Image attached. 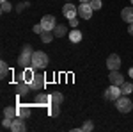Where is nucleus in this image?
<instances>
[{
	"mask_svg": "<svg viewBox=\"0 0 133 132\" xmlns=\"http://www.w3.org/2000/svg\"><path fill=\"white\" fill-rule=\"evenodd\" d=\"M48 62H50V59H48V55L44 52L37 50L32 54V68L34 70H44L48 66Z\"/></svg>",
	"mask_w": 133,
	"mask_h": 132,
	"instance_id": "f257e3e1",
	"label": "nucleus"
},
{
	"mask_svg": "<svg viewBox=\"0 0 133 132\" xmlns=\"http://www.w3.org/2000/svg\"><path fill=\"white\" fill-rule=\"evenodd\" d=\"M32 54H34V50H32L30 45H25L21 48V54H20V57H18V66L20 68H29V66H32Z\"/></svg>",
	"mask_w": 133,
	"mask_h": 132,
	"instance_id": "f03ea898",
	"label": "nucleus"
},
{
	"mask_svg": "<svg viewBox=\"0 0 133 132\" xmlns=\"http://www.w3.org/2000/svg\"><path fill=\"white\" fill-rule=\"evenodd\" d=\"M115 107H117V111L126 114V112H130L133 109V102L128 98V95H123V96H119L117 100H115Z\"/></svg>",
	"mask_w": 133,
	"mask_h": 132,
	"instance_id": "7ed1b4c3",
	"label": "nucleus"
},
{
	"mask_svg": "<svg viewBox=\"0 0 133 132\" xmlns=\"http://www.w3.org/2000/svg\"><path fill=\"white\" fill-rule=\"evenodd\" d=\"M119 96H123V91H121V86H115V84H110V88L105 89V100L108 102H115Z\"/></svg>",
	"mask_w": 133,
	"mask_h": 132,
	"instance_id": "20e7f679",
	"label": "nucleus"
},
{
	"mask_svg": "<svg viewBox=\"0 0 133 132\" xmlns=\"http://www.w3.org/2000/svg\"><path fill=\"white\" fill-rule=\"evenodd\" d=\"M30 86H32V91H41L43 88L46 86V77H44V75H39V73H36L34 79H32V82H30Z\"/></svg>",
	"mask_w": 133,
	"mask_h": 132,
	"instance_id": "39448f33",
	"label": "nucleus"
},
{
	"mask_svg": "<svg viewBox=\"0 0 133 132\" xmlns=\"http://www.w3.org/2000/svg\"><path fill=\"white\" fill-rule=\"evenodd\" d=\"M92 7H91V4L89 2H80V5H78V14L82 16L83 20H91V16H92Z\"/></svg>",
	"mask_w": 133,
	"mask_h": 132,
	"instance_id": "423d86ee",
	"label": "nucleus"
},
{
	"mask_svg": "<svg viewBox=\"0 0 133 132\" xmlns=\"http://www.w3.org/2000/svg\"><path fill=\"white\" fill-rule=\"evenodd\" d=\"M121 64H123V62H121V57H119L117 54H110V55H108V59H107V68H108L110 71L119 70Z\"/></svg>",
	"mask_w": 133,
	"mask_h": 132,
	"instance_id": "0eeeda50",
	"label": "nucleus"
},
{
	"mask_svg": "<svg viewBox=\"0 0 133 132\" xmlns=\"http://www.w3.org/2000/svg\"><path fill=\"white\" fill-rule=\"evenodd\" d=\"M41 25L44 31H53L55 27H57V21H55V16H51V14H44L41 18Z\"/></svg>",
	"mask_w": 133,
	"mask_h": 132,
	"instance_id": "6e6552de",
	"label": "nucleus"
},
{
	"mask_svg": "<svg viewBox=\"0 0 133 132\" xmlns=\"http://www.w3.org/2000/svg\"><path fill=\"white\" fill-rule=\"evenodd\" d=\"M11 130H12V132H25V130H27V123H25V118H21V116H16V118L12 120Z\"/></svg>",
	"mask_w": 133,
	"mask_h": 132,
	"instance_id": "1a4fd4ad",
	"label": "nucleus"
},
{
	"mask_svg": "<svg viewBox=\"0 0 133 132\" xmlns=\"http://www.w3.org/2000/svg\"><path fill=\"white\" fill-rule=\"evenodd\" d=\"M62 14H64L68 20H71V18H75V16L78 14V7H75L71 2H66V5L62 7Z\"/></svg>",
	"mask_w": 133,
	"mask_h": 132,
	"instance_id": "9d476101",
	"label": "nucleus"
},
{
	"mask_svg": "<svg viewBox=\"0 0 133 132\" xmlns=\"http://www.w3.org/2000/svg\"><path fill=\"white\" fill-rule=\"evenodd\" d=\"M36 104L41 105V107H50L51 105V95H46V93L36 95Z\"/></svg>",
	"mask_w": 133,
	"mask_h": 132,
	"instance_id": "9b49d317",
	"label": "nucleus"
},
{
	"mask_svg": "<svg viewBox=\"0 0 133 132\" xmlns=\"http://www.w3.org/2000/svg\"><path fill=\"white\" fill-rule=\"evenodd\" d=\"M29 91H32V86H30V82L20 81L18 84H16V93H18V96H23V95H27Z\"/></svg>",
	"mask_w": 133,
	"mask_h": 132,
	"instance_id": "f8f14e48",
	"label": "nucleus"
},
{
	"mask_svg": "<svg viewBox=\"0 0 133 132\" xmlns=\"http://www.w3.org/2000/svg\"><path fill=\"white\" fill-rule=\"evenodd\" d=\"M108 79H110V84H115V86H121L124 82V77L119 73V70H112L110 75H108Z\"/></svg>",
	"mask_w": 133,
	"mask_h": 132,
	"instance_id": "ddd939ff",
	"label": "nucleus"
},
{
	"mask_svg": "<svg viewBox=\"0 0 133 132\" xmlns=\"http://www.w3.org/2000/svg\"><path fill=\"white\" fill-rule=\"evenodd\" d=\"M16 109H18V116H21V118H30V114H32V109H30V105H25V104H18L16 105Z\"/></svg>",
	"mask_w": 133,
	"mask_h": 132,
	"instance_id": "4468645a",
	"label": "nucleus"
},
{
	"mask_svg": "<svg viewBox=\"0 0 133 132\" xmlns=\"http://www.w3.org/2000/svg\"><path fill=\"white\" fill-rule=\"evenodd\" d=\"M34 75H36V71H34V68H32V66H29V68H23V71H21V75H20V81L32 82Z\"/></svg>",
	"mask_w": 133,
	"mask_h": 132,
	"instance_id": "2eb2a0df",
	"label": "nucleus"
},
{
	"mask_svg": "<svg viewBox=\"0 0 133 132\" xmlns=\"http://www.w3.org/2000/svg\"><path fill=\"white\" fill-rule=\"evenodd\" d=\"M121 18H123L128 25L130 23H133V5H130V7H124L123 11H121Z\"/></svg>",
	"mask_w": 133,
	"mask_h": 132,
	"instance_id": "dca6fc26",
	"label": "nucleus"
},
{
	"mask_svg": "<svg viewBox=\"0 0 133 132\" xmlns=\"http://www.w3.org/2000/svg\"><path fill=\"white\" fill-rule=\"evenodd\" d=\"M4 116H7V118H16V116H18L16 105H7V107H4Z\"/></svg>",
	"mask_w": 133,
	"mask_h": 132,
	"instance_id": "f3484780",
	"label": "nucleus"
},
{
	"mask_svg": "<svg viewBox=\"0 0 133 132\" xmlns=\"http://www.w3.org/2000/svg\"><path fill=\"white\" fill-rule=\"evenodd\" d=\"M53 34H55V38H62V36L68 34V27H66V25H57V27L53 29Z\"/></svg>",
	"mask_w": 133,
	"mask_h": 132,
	"instance_id": "a211bd4d",
	"label": "nucleus"
},
{
	"mask_svg": "<svg viewBox=\"0 0 133 132\" xmlns=\"http://www.w3.org/2000/svg\"><path fill=\"white\" fill-rule=\"evenodd\" d=\"M69 39H71L73 43H78V41H82V32L78 31V29H73V31L69 32Z\"/></svg>",
	"mask_w": 133,
	"mask_h": 132,
	"instance_id": "6ab92c4d",
	"label": "nucleus"
},
{
	"mask_svg": "<svg viewBox=\"0 0 133 132\" xmlns=\"http://www.w3.org/2000/svg\"><path fill=\"white\" fill-rule=\"evenodd\" d=\"M48 114H50L51 118L59 116V114H61V107H59V104H51L50 107H48Z\"/></svg>",
	"mask_w": 133,
	"mask_h": 132,
	"instance_id": "aec40b11",
	"label": "nucleus"
},
{
	"mask_svg": "<svg viewBox=\"0 0 133 132\" xmlns=\"http://www.w3.org/2000/svg\"><path fill=\"white\" fill-rule=\"evenodd\" d=\"M62 102H64V95H62V93H59V91L51 93V104H59V105H61Z\"/></svg>",
	"mask_w": 133,
	"mask_h": 132,
	"instance_id": "412c9836",
	"label": "nucleus"
},
{
	"mask_svg": "<svg viewBox=\"0 0 133 132\" xmlns=\"http://www.w3.org/2000/svg\"><path fill=\"white\" fill-rule=\"evenodd\" d=\"M53 31H43V34H41V41L43 43H50L51 39H53Z\"/></svg>",
	"mask_w": 133,
	"mask_h": 132,
	"instance_id": "4be33fe9",
	"label": "nucleus"
},
{
	"mask_svg": "<svg viewBox=\"0 0 133 132\" xmlns=\"http://www.w3.org/2000/svg\"><path fill=\"white\" fill-rule=\"evenodd\" d=\"M121 91H123V95H130V93L133 91V84L124 81L123 84H121Z\"/></svg>",
	"mask_w": 133,
	"mask_h": 132,
	"instance_id": "5701e85b",
	"label": "nucleus"
},
{
	"mask_svg": "<svg viewBox=\"0 0 133 132\" xmlns=\"http://www.w3.org/2000/svg\"><path fill=\"white\" fill-rule=\"evenodd\" d=\"M7 73H9V64H7L5 61H2V62H0V77H2V79H5V77H7Z\"/></svg>",
	"mask_w": 133,
	"mask_h": 132,
	"instance_id": "b1692460",
	"label": "nucleus"
},
{
	"mask_svg": "<svg viewBox=\"0 0 133 132\" xmlns=\"http://www.w3.org/2000/svg\"><path fill=\"white\" fill-rule=\"evenodd\" d=\"M94 130V123L91 120H87V122H83V125L80 127V132H92Z\"/></svg>",
	"mask_w": 133,
	"mask_h": 132,
	"instance_id": "393cba45",
	"label": "nucleus"
},
{
	"mask_svg": "<svg viewBox=\"0 0 133 132\" xmlns=\"http://www.w3.org/2000/svg\"><path fill=\"white\" fill-rule=\"evenodd\" d=\"M89 4H91V7H92L94 11H99V9L103 7V2H101V0H91Z\"/></svg>",
	"mask_w": 133,
	"mask_h": 132,
	"instance_id": "a878e982",
	"label": "nucleus"
},
{
	"mask_svg": "<svg viewBox=\"0 0 133 132\" xmlns=\"http://www.w3.org/2000/svg\"><path fill=\"white\" fill-rule=\"evenodd\" d=\"M0 9H2V13H9L11 9H12V5H11V2H2V5H0Z\"/></svg>",
	"mask_w": 133,
	"mask_h": 132,
	"instance_id": "bb28decb",
	"label": "nucleus"
},
{
	"mask_svg": "<svg viewBox=\"0 0 133 132\" xmlns=\"http://www.w3.org/2000/svg\"><path fill=\"white\" fill-rule=\"evenodd\" d=\"M12 120H14V118H7V116H4V120H2V127H5V129H11V125H12Z\"/></svg>",
	"mask_w": 133,
	"mask_h": 132,
	"instance_id": "cd10ccee",
	"label": "nucleus"
},
{
	"mask_svg": "<svg viewBox=\"0 0 133 132\" xmlns=\"http://www.w3.org/2000/svg\"><path fill=\"white\" fill-rule=\"evenodd\" d=\"M29 5H30L29 2H21V4H18V5H16V11H18V13H21L23 9H27Z\"/></svg>",
	"mask_w": 133,
	"mask_h": 132,
	"instance_id": "c85d7f7f",
	"label": "nucleus"
},
{
	"mask_svg": "<svg viewBox=\"0 0 133 132\" xmlns=\"http://www.w3.org/2000/svg\"><path fill=\"white\" fill-rule=\"evenodd\" d=\"M43 31H44V29H43V25H41V23H39V25H34V32H36V34H39V36H41Z\"/></svg>",
	"mask_w": 133,
	"mask_h": 132,
	"instance_id": "c756f323",
	"label": "nucleus"
},
{
	"mask_svg": "<svg viewBox=\"0 0 133 132\" xmlns=\"http://www.w3.org/2000/svg\"><path fill=\"white\" fill-rule=\"evenodd\" d=\"M69 25H71L73 29H76V27H78V20H76V16H75V18H71V20H69Z\"/></svg>",
	"mask_w": 133,
	"mask_h": 132,
	"instance_id": "7c9ffc66",
	"label": "nucleus"
},
{
	"mask_svg": "<svg viewBox=\"0 0 133 132\" xmlns=\"http://www.w3.org/2000/svg\"><path fill=\"white\" fill-rule=\"evenodd\" d=\"M128 32H130V34L133 36V23H130V27H128Z\"/></svg>",
	"mask_w": 133,
	"mask_h": 132,
	"instance_id": "2f4dec72",
	"label": "nucleus"
},
{
	"mask_svg": "<svg viewBox=\"0 0 133 132\" xmlns=\"http://www.w3.org/2000/svg\"><path fill=\"white\" fill-rule=\"evenodd\" d=\"M130 77H133V68H130Z\"/></svg>",
	"mask_w": 133,
	"mask_h": 132,
	"instance_id": "473e14b6",
	"label": "nucleus"
},
{
	"mask_svg": "<svg viewBox=\"0 0 133 132\" xmlns=\"http://www.w3.org/2000/svg\"><path fill=\"white\" fill-rule=\"evenodd\" d=\"M80 2H91V0H80Z\"/></svg>",
	"mask_w": 133,
	"mask_h": 132,
	"instance_id": "72a5a7b5",
	"label": "nucleus"
},
{
	"mask_svg": "<svg viewBox=\"0 0 133 132\" xmlns=\"http://www.w3.org/2000/svg\"><path fill=\"white\" fill-rule=\"evenodd\" d=\"M66 2H71V0H66Z\"/></svg>",
	"mask_w": 133,
	"mask_h": 132,
	"instance_id": "f704fd0d",
	"label": "nucleus"
},
{
	"mask_svg": "<svg viewBox=\"0 0 133 132\" xmlns=\"http://www.w3.org/2000/svg\"><path fill=\"white\" fill-rule=\"evenodd\" d=\"M131 5H133V0H131Z\"/></svg>",
	"mask_w": 133,
	"mask_h": 132,
	"instance_id": "c9c22d12",
	"label": "nucleus"
},
{
	"mask_svg": "<svg viewBox=\"0 0 133 132\" xmlns=\"http://www.w3.org/2000/svg\"><path fill=\"white\" fill-rule=\"evenodd\" d=\"M2 2H5V0H2Z\"/></svg>",
	"mask_w": 133,
	"mask_h": 132,
	"instance_id": "e433bc0d",
	"label": "nucleus"
}]
</instances>
